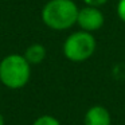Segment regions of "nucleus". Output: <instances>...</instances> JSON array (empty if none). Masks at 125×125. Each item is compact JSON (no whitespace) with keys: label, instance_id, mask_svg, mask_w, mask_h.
I'll return each instance as SVG.
<instances>
[{"label":"nucleus","instance_id":"1","mask_svg":"<svg viewBox=\"0 0 125 125\" xmlns=\"http://www.w3.org/2000/svg\"><path fill=\"white\" fill-rule=\"evenodd\" d=\"M79 7L73 0H49L41 11L42 22L54 31H65L77 24Z\"/></svg>","mask_w":125,"mask_h":125},{"label":"nucleus","instance_id":"2","mask_svg":"<svg viewBox=\"0 0 125 125\" xmlns=\"http://www.w3.org/2000/svg\"><path fill=\"white\" fill-rule=\"evenodd\" d=\"M31 78V65L23 54H8L0 61V83L10 90L27 86Z\"/></svg>","mask_w":125,"mask_h":125},{"label":"nucleus","instance_id":"3","mask_svg":"<svg viewBox=\"0 0 125 125\" xmlns=\"http://www.w3.org/2000/svg\"><path fill=\"white\" fill-rule=\"evenodd\" d=\"M97 47V41L92 32L79 30L71 32L62 44V52L70 62H85L93 57Z\"/></svg>","mask_w":125,"mask_h":125},{"label":"nucleus","instance_id":"4","mask_svg":"<svg viewBox=\"0 0 125 125\" xmlns=\"http://www.w3.org/2000/svg\"><path fill=\"white\" fill-rule=\"evenodd\" d=\"M104 23H105V16L98 7L85 6L79 8L78 16H77V26L81 30L93 34L94 31L100 30Z\"/></svg>","mask_w":125,"mask_h":125},{"label":"nucleus","instance_id":"5","mask_svg":"<svg viewBox=\"0 0 125 125\" xmlns=\"http://www.w3.org/2000/svg\"><path fill=\"white\" fill-rule=\"evenodd\" d=\"M83 125H112L110 112L104 105H93L86 110Z\"/></svg>","mask_w":125,"mask_h":125},{"label":"nucleus","instance_id":"6","mask_svg":"<svg viewBox=\"0 0 125 125\" xmlns=\"http://www.w3.org/2000/svg\"><path fill=\"white\" fill-rule=\"evenodd\" d=\"M23 55H24V58L28 61V63L31 66H36V65H41L46 59L47 50L41 43H32L24 50Z\"/></svg>","mask_w":125,"mask_h":125},{"label":"nucleus","instance_id":"7","mask_svg":"<svg viewBox=\"0 0 125 125\" xmlns=\"http://www.w3.org/2000/svg\"><path fill=\"white\" fill-rule=\"evenodd\" d=\"M32 125H62V124L57 117L51 116V114H42V116L36 117L34 120Z\"/></svg>","mask_w":125,"mask_h":125},{"label":"nucleus","instance_id":"8","mask_svg":"<svg viewBox=\"0 0 125 125\" xmlns=\"http://www.w3.org/2000/svg\"><path fill=\"white\" fill-rule=\"evenodd\" d=\"M116 11H117L118 19L121 20L122 23H125V0H118L117 7H116Z\"/></svg>","mask_w":125,"mask_h":125},{"label":"nucleus","instance_id":"9","mask_svg":"<svg viewBox=\"0 0 125 125\" xmlns=\"http://www.w3.org/2000/svg\"><path fill=\"white\" fill-rule=\"evenodd\" d=\"M85 3V6H90V7H98L100 8L101 6L108 3V0H82Z\"/></svg>","mask_w":125,"mask_h":125},{"label":"nucleus","instance_id":"10","mask_svg":"<svg viewBox=\"0 0 125 125\" xmlns=\"http://www.w3.org/2000/svg\"><path fill=\"white\" fill-rule=\"evenodd\" d=\"M0 125H6V120H4V116L0 113Z\"/></svg>","mask_w":125,"mask_h":125}]
</instances>
